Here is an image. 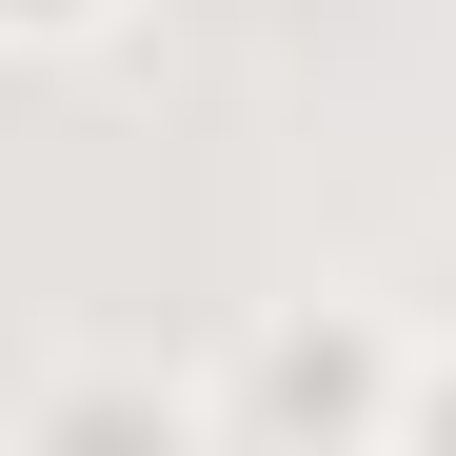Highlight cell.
<instances>
[{
	"label": "cell",
	"mask_w": 456,
	"mask_h": 456,
	"mask_svg": "<svg viewBox=\"0 0 456 456\" xmlns=\"http://www.w3.org/2000/svg\"><path fill=\"white\" fill-rule=\"evenodd\" d=\"M20 20H80V0H20Z\"/></svg>",
	"instance_id": "1"
}]
</instances>
